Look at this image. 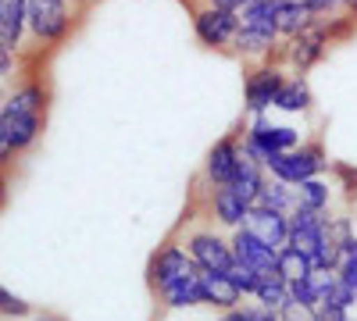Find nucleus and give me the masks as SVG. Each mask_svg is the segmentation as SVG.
<instances>
[{
    "instance_id": "obj_4",
    "label": "nucleus",
    "mask_w": 357,
    "mask_h": 321,
    "mask_svg": "<svg viewBox=\"0 0 357 321\" xmlns=\"http://www.w3.org/2000/svg\"><path fill=\"white\" fill-rule=\"evenodd\" d=\"M25 15H29V29L54 43V40H61L68 33V4L65 0H25Z\"/></svg>"
},
{
    "instance_id": "obj_5",
    "label": "nucleus",
    "mask_w": 357,
    "mask_h": 321,
    "mask_svg": "<svg viewBox=\"0 0 357 321\" xmlns=\"http://www.w3.org/2000/svg\"><path fill=\"white\" fill-rule=\"evenodd\" d=\"M186 250H190L193 265H197L200 272H222V275H225V272L232 268V260H236L232 243L218 240L215 232H197V236H190Z\"/></svg>"
},
{
    "instance_id": "obj_26",
    "label": "nucleus",
    "mask_w": 357,
    "mask_h": 321,
    "mask_svg": "<svg viewBox=\"0 0 357 321\" xmlns=\"http://www.w3.org/2000/svg\"><path fill=\"white\" fill-rule=\"evenodd\" d=\"M222 321H282V318H279V311H268V307L254 304V307H232V311H225Z\"/></svg>"
},
{
    "instance_id": "obj_9",
    "label": "nucleus",
    "mask_w": 357,
    "mask_h": 321,
    "mask_svg": "<svg viewBox=\"0 0 357 321\" xmlns=\"http://www.w3.org/2000/svg\"><path fill=\"white\" fill-rule=\"evenodd\" d=\"M193 25H197V36L204 47H229L236 40V29H240V15L204 8V11H197Z\"/></svg>"
},
{
    "instance_id": "obj_18",
    "label": "nucleus",
    "mask_w": 357,
    "mask_h": 321,
    "mask_svg": "<svg viewBox=\"0 0 357 321\" xmlns=\"http://www.w3.org/2000/svg\"><path fill=\"white\" fill-rule=\"evenodd\" d=\"M250 297L268 311H282L289 304V282L279 272H264V275H257V285H254Z\"/></svg>"
},
{
    "instance_id": "obj_20",
    "label": "nucleus",
    "mask_w": 357,
    "mask_h": 321,
    "mask_svg": "<svg viewBox=\"0 0 357 321\" xmlns=\"http://www.w3.org/2000/svg\"><path fill=\"white\" fill-rule=\"evenodd\" d=\"M161 300H165V307H172V311L200 307V304H204V300H200V272H197V275H186V279H178V282H172L168 289H161Z\"/></svg>"
},
{
    "instance_id": "obj_22",
    "label": "nucleus",
    "mask_w": 357,
    "mask_h": 321,
    "mask_svg": "<svg viewBox=\"0 0 357 321\" xmlns=\"http://www.w3.org/2000/svg\"><path fill=\"white\" fill-rule=\"evenodd\" d=\"M275 272H279L286 282H301V279H311V275H314V265H311L307 253L293 250V246H282L279 257H275Z\"/></svg>"
},
{
    "instance_id": "obj_32",
    "label": "nucleus",
    "mask_w": 357,
    "mask_h": 321,
    "mask_svg": "<svg viewBox=\"0 0 357 321\" xmlns=\"http://www.w3.org/2000/svg\"><path fill=\"white\" fill-rule=\"evenodd\" d=\"M307 4H311V11H314V15H325V11H333V8H340L343 0H307Z\"/></svg>"
},
{
    "instance_id": "obj_34",
    "label": "nucleus",
    "mask_w": 357,
    "mask_h": 321,
    "mask_svg": "<svg viewBox=\"0 0 357 321\" xmlns=\"http://www.w3.org/2000/svg\"><path fill=\"white\" fill-rule=\"evenodd\" d=\"M11 154H15V150L8 147V143H4V136H0V168H4V164L11 161Z\"/></svg>"
},
{
    "instance_id": "obj_15",
    "label": "nucleus",
    "mask_w": 357,
    "mask_h": 321,
    "mask_svg": "<svg viewBox=\"0 0 357 321\" xmlns=\"http://www.w3.org/2000/svg\"><path fill=\"white\" fill-rule=\"evenodd\" d=\"M200 300L207 307L232 311V307H240L243 293L229 282V275H222V272H200Z\"/></svg>"
},
{
    "instance_id": "obj_30",
    "label": "nucleus",
    "mask_w": 357,
    "mask_h": 321,
    "mask_svg": "<svg viewBox=\"0 0 357 321\" xmlns=\"http://www.w3.org/2000/svg\"><path fill=\"white\" fill-rule=\"evenodd\" d=\"M336 275H340L347 285H354V289H357V260H347V265H340V268H336Z\"/></svg>"
},
{
    "instance_id": "obj_8",
    "label": "nucleus",
    "mask_w": 357,
    "mask_h": 321,
    "mask_svg": "<svg viewBox=\"0 0 357 321\" xmlns=\"http://www.w3.org/2000/svg\"><path fill=\"white\" fill-rule=\"evenodd\" d=\"M247 232H254V236L264 243V246H272V250H282L289 243V214H279L272 208H250L247 221H243Z\"/></svg>"
},
{
    "instance_id": "obj_33",
    "label": "nucleus",
    "mask_w": 357,
    "mask_h": 321,
    "mask_svg": "<svg viewBox=\"0 0 357 321\" xmlns=\"http://www.w3.org/2000/svg\"><path fill=\"white\" fill-rule=\"evenodd\" d=\"M11 65H15L11 50H8V47H0V75H8V72H11Z\"/></svg>"
},
{
    "instance_id": "obj_35",
    "label": "nucleus",
    "mask_w": 357,
    "mask_h": 321,
    "mask_svg": "<svg viewBox=\"0 0 357 321\" xmlns=\"http://www.w3.org/2000/svg\"><path fill=\"white\" fill-rule=\"evenodd\" d=\"M4 200H8V175L0 168V208H4Z\"/></svg>"
},
{
    "instance_id": "obj_13",
    "label": "nucleus",
    "mask_w": 357,
    "mask_h": 321,
    "mask_svg": "<svg viewBox=\"0 0 357 321\" xmlns=\"http://www.w3.org/2000/svg\"><path fill=\"white\" fill-rule=\"evenodd\" d=\"M264 164L261 161H254L247 150L240 154V164H236V175H232V182H229V189L236 193V196H240L243 203H250V208H254V203H257V196H261V189H264Z\"/></svg>"
},
{
    "instance_id": "obj_2",
    "label": "nucleus",
    "mask_w": 357,
    "mask_h": 321,
    "mask_svg": "<svg viewBox=\"0 0 357 321\" xmlns=\"http://www.w3.org/2000/svg\"><path fill=\"white\" fill-rule=\"evenodd\" d=\"M264 168L272 171V179L289 182V186H301L307 179H318V175L329 168V161H325V150L318 147V143H307V147H293L286 154H275Z\"/></svg>"
},
{
    "instance_id": "obj_37",
    "label": "nucleus",
    "mask_w": 357,
    "mask_h": 321,
    "mask_svg": "<svg viewBox=\"0 0 357 321\" xmlns=\"http://www.w3.org/2000/svg\"><path fill=\"white\" fill-rule=\"evenodd\" d=\"M36 321H57V318H36Z\"/></svg>"
},
{
    "instance_id": "obj_1",
    "label": "nucleus",
    "mask_w": 357,
    "mask_h": 321,
    "mask_svg": "<svg viewBox=\"0 0 357 321\" xmlns=\"http://www.w3.org/2000/svg\"><path fill=\"white\" fill-rule=\"evenodd\" d=\"M275 11H279V0H250V4L240 11V29H236L232 47L240 54H250V57L268 54L279 40Z\"/></svg>"
},
{
    "instance_id": "obj_7",
    "label": "nucleus",
    "mask_w": 357,
    "mask_h": 321,
    "mask_svg": "<svg viewBox=\"0 0 357 321\" xmlns=\"http://www.w3.org/2000/svg\"><path fill=\"white\" fill-rule=\"evenodd\" d=\"M43 129V114H33V111H15V107H4L0 111V136L4 143L18 154L25 147H33L36 136Z\"/></svg>"
},
{
    "instance_id": "obj_21",
    "label": "nucleus",
    "mask_w": 357,
    "mask_h": 321,
    "mask_svg": "<svg viewBox=\"0 0 357 321\" xmlns=\"http://www.w3.org/2000/svg\"><path fill=\"white\" fill-rule=\"evenodd\" d=\"M257 208H272V211H279V214H293V211H296V186L279 182V179L264 182V189H261V196H257Z\"/></svg>"
},
{
    "instance_id": "obj_3",
    "label": "nucleus",
    "mask_w": 357,
    "mask_h": 321,
    "mask_svg": "<svg viewBox=\"0 0 357 321\" xmlns=\"http://www.w3.org/2000/svg\"><path fill=\"white\" fill-rule=\"evenodd\" d=\"M293 147H301V132L289 129V125L264 122V114H257L254 125H250V132H247V139H243V150H247L254 161H261V164H268L275 154H286V150H293Z\"/></svg>"
},
{
    "instance_id": "obj_27",
    "label": "nucleus",
    "mask_w": 357,
    "mask_h": 321,
    "mask_svg": "<svg viewBox=\"0 0 357 321\" xmlns=\"http://www.w3.org/2000/svg\"><path fill=\"white\" fill-rule=\"evenodd\" d=\"M225 275H229V282H232L236 289H240L243 297H250V293H254V285H257V272H254V268L240 265V260H232V268H229Z\"/></svg>"
},
{
    "instance_id": "obj_28",
    "label": "nucleus",
    "mask_w": 357,
    "mask_h": 321,
    "mask_svg": "<svg viewBox=\"0 0 357 321\" xmlns=\"http://www.w3.org/2000/svg\"><path fill=\"white\" fill-rule=\"evenodd\" d=\"M0 314H8V318H22V314H29V304H25L22 297H15L11 289L0 285Z\"/></svg>"
},
{
    "instance_id": "obj_31",
    "label": "nucleus",
    "mask_w": 357,
    "mask_h": 321,
    "mask_svg": "<svg viewBox=\"0 0 357 321\" xmlns=\"http://www.w3.org/2000/svg\"><path fill=\"white\" fill-rule=\"evenodd\" d=\"M247 4H250V0H211V8H218V11H232V15H240Z\"/></svg>"
},
{
    "instance_id": "obj_29",
    "label": "nucleus",
    "mask_w": 357,
    "mask_h": 321,
    "mask_svg": "<svg viewBox=\"0 0 357 321\" xmlns=\"http://www.w3.org/2000/svg\"><path fill=\"white\" fill-rule=\"evenodd\" d=\"M279 318H282V321H318V318H314V307L296 304V300H289V304L279 311Z\"/></svg>"
},
{
    "instance_id": "obj_14",
    "label": "nucleus",
    "mask_w": 357,
    "mask_h": 321,
    "mask_svg": "<svg viewBox=\"0 0 357 321\" xmlns=\"http://www.w3.org/2000/svg\"><path fill=\"white\" fill-rule=\"evenodd\" d=\"M240 154H243L240 139H232V136L218 139L211 147V154H207V179L215 186H229L236 175V164H240Z\"/></svg>"
},
{
    "instance_id": "obj_38",
    "label": "nucleus",
    "mask_w": 357,
    "mask_h": 321,
    "mask_svg": "<svg viewBox=\"0 0 357 321\" xmlns=\"http://www.w3.org/2000/svg\"><path fill=\"white\" fill-rule=\"evenodd\" d=\"M347 321H354V318H350V314H347Z\"/></svg>"
},
{
    "instance_id": "obj_24",
    "label": "nucleus",
    "mask_w": 357,
    "mask_h": 321,
    "mask_svg": "<svg viewBox=\"0 0 357 321\" xmlns=\"http://www.w3.org/2000/svg\"><path fill=\"white\" fill-rule=\"evenodd\" d=\"M329 200L333 189L325 186L321 179H307L296 186V208H307V211H329Z\"/></svg>"
},
{
    "instance_id": "obj_36",
    "label": "nucleus",
    "mask_w": 357,
    "mask_h": 321,
    "mask_svg": "<svg viewBox=\"0 0 357 321\" xmlns=\"http://www.w3.org/2000/svg\"><path fill=\"white\" fill-rule=\"evenodd\" d=\"M343 4L350 8V18H357V0H343Z\"/></svg>"
},
{
    "instance_id": "obj_12",
    "label": "nucleus",
    "mask_w": 357,
    "mask_h": 321,
    "mask_svg": "<svg viewBox=\"0 0 357 321\" xmlns=\"http://www.w3.org/2000/svg\"><path fill=\"white\" fill-rule=\"evenodd\" d=\"M325 47H329V33H325V25L311 22L301 36L289 40V61L301 68V72H307V68L318 61V57L325 54Z\"/></svg>"
},
{
    "instance_id": "obj_6",
    "label": "nucleus",
    "mask_w": 357,
    "mask_h": 321,
    "mask_svg": "<svg viewBox=\"0 0 357 321\" xmlns=\"http://www.w3.org/2000/svg\"><path fill=\"white\" fill-rule=\"evenodd\" d=\"M200 268L193 265V257H190V250H183V246H161L158 253H154V260H151V282H154V289L161 293V289H168L172 282H178V279H186V275H197Z\"/></svg>"
},
{
    "instance_id": "obj_11",
    "label": "nucleus",
    "mask_w": 357,
    "mask_h": 321,
    "mask_svg": "<svg viewBox=\"0 0 357 321\" xmlns=\"http://www.w3.org/2000/svg\"><path fill=\"white\" fill-rule=\"evenodd\" d=\"M282 72L279 68H257L250 79H247V107L254 111V118L257 114H264L268 107H275V97H279V90H282Z\"/></svg>"
},
{
    "instance_id": "obj_16",
    "label": "nucleus",
    "mask_w": 357,
    "mask_h": 321,
    "mask_svg": "<svg viewBox=\"0 0 357 321\" xmlns=\"http://www.w3.org/2000/svg\"><path fill=\"white\" fill-rule=\"evenodd\" d=\"M311 22H314V11H311L307 0H279V11H275L279 36H286V40L301 36Z\"/></svg>"
},
{
    "instance_id": "obj_10",
    "label": "nucleus",
    "mask_w": 357,
    "mask_h": 321,
    "mask_svg": "<svg viewBox=\"0 0 357 321\" xmlns=\"http://www.w3.org/2000/svg\"><path fill=\"white\" fill-rule=\"evenodd\" d=\"M232 253H236V260H240V265L254 268L257 275L275 272V257H279V250L264 246V243L254 236V232H247V228H236V236H232Z\"/></svg>"
},
{
    "instance_id": "obj_23",
    "label": "nucleus",
    "mask_w": 357,
    "mask_h": 321,
    "mask_svg": "<svg viewBox=\"0 0 357 321\" xmlns=\"http://www.w3.org/2000/svg\"><path fill=\"white\" fill-rule=\"evenodd\" d=\"M275 107L286 111V114H301L311 107V90H307V82L304 79H286L282 82V90L275 97Z\"/></svg>"
},
{
    "instance_id": "obj_25",
    "label": "nucleus",
    "mask_w": 357,
    "mask_h": 321,
    "mask_svg": "<svg viewBox=\"0 0 357 321\" xmlns=\"http://www.w3.org/2000/svg\"><path fill=\"white\" fill-rule=\"evenodd\" d=\"M318 304H333V307H343V311H350L354 304H357V289L354 285H347L340 275H336V282L325 289V297L318 300Z\"/></svg>"
},
{
    "instance_id": "obj_17",
    "label": "nucleus",
    "mask_w": 357,
    "mask_h": 321,
    "mask_svg": "<svg viewBox=\"0 0 357 321\" xmlns=\"http://www.w3.org/2000/svg\"><path fill=\"white\" fill-rule=\"evenodd\" d=\"M29 25L25 0H0V47L15 50L22 40V29Z\"/></svg>"
},
{
    "instance_id": "obj_19",
    "label": "nucleus",
    "mask_w": 357,
    "mask_h": 321,
    "mask_svg": "<svg viewBox=\"0 0 357 321\" xmlns=\"http://www.w3.org/2000/svg\"><path fill=\"white\" fill-rule=\"evenodd\" d=\"M247 214H250V203H243L229 186H215V218H218L222 225L243 228Z\"/></svg>"
}]
</instances>
